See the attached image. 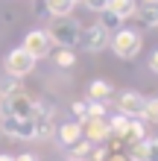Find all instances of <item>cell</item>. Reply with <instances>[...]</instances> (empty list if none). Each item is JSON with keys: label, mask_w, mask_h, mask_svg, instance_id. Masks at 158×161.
Segmentation results:
<instances>
[{"label": "cell", "mask_w": 158, "mask_h": 161, "mask_svg": "<svg viewBox=\"0 0 158 161\" xmlns=\"http://www.w3.org/2000/svg\"><path fill=\"white\" fill-rule=\"evenodd\" d=\"M108 47L114 50L117 59H135V56L141 53V47H144V38H141L138 30H126V26H120L117 32H111Z\"/></svg>", "instance_id": "1"}, {"label": "cell", "mask_w": 158, "mask_h": 161, "mask_svg": "<svg viewBox=\"0 0 158 161\" xmlns=\"http://www.w3.org/2000/svg\"><path fill=\"white\" fill-rule=\"evenodd\" d=\"M79 32H82V24L76 21V18H56V21L50 24V41L59 44V47H68V50H73L79 41Z\"/></svg>", "instance_id": "2"}, {"label": "cell", "mask_w": 158, "mask_h": 161, "mask_svg": "<svg viewBox=\"0 0 158 161\" xmlns=\"http://www.w3.org/2000/svg\"><path fill=\"white\" fill-rule=\"evenodd\" d=\"M3 70H6V76H12V79H24V76H30V73L35 70V59L24 50V47H15V50L6 53Z\"/></svg>", "instance_id": "3"}, {"label": "cell", "mask_w": 158, "mask_h": 161, "mask_svg": "<svg viewBox=\"0 0 158 161\" xmlns=\"http://www.w3.org/2000/svg\"><path fill=\"white\" fill-rule=\"evenodd\" d=\"M108 38H111V35H108L100 24H91V26H82L76 44H79L85 53H103L106 47H108Z\"/></svg>", "instance_id": "4"}, {"label": "cell", "mask_w": 158, "mask_h": 161, "mask_svg": "<svg viewBox=\"0 0 158 161\" xmlns=\"http://www.w3.org/2000/svg\"><path fill=\"white\" fill-rule=\"evenodd\" d=\"M0 129L15 141H35V120L32 117H0Z\"/></svg>", "instance_id": "5"}, {"label": "cell", "mask_w": 158, "mask_h": 161, "mask_svg": "<svg viewBox=\"0 0 158 161\" xmlns=\"http://www.w3.org/2000/svg\"><path fill=\"white\" fill-rule=\"evenodd\" d=\"M144 108H146V97H141L138 91H123L117 97V114L129 120H144Z\"/></svg>", "instance_id": "6"}, {"label": "cell", "mask_w": 158, "mask_h": 161, "mask_svg": "<svg viewBox=\"0 0 158 161\" xmlns=\"http://www.w3.org/2000/svg\"><path fill=\"white\" fill-rule=\"evenodd\" d=\"M0 117H32V97L18 91L15 97H6L0 103Z\"/></svg>", "instance_id": "7"}, {"label": "cell", "mask_w": 158, "mask_h": 161, "mask_svg": "<svg viewBox=\"0 0 158 161\" xmlns=\"http://www.w3.org/2000/svg\"><path fill=\"white\" fill-rule=\"evenodd\" d=\"M24 50L32 56V59H44V56H50V47H53V41H50V35H47V30H30L24 35Z\"/></svg>", "instance_id": "8"}, {"label": "cell", "mask_w": 158, "mask_h": 161, "mask_svg": "<svg viewBox=\"0 0 158 161\" xmlns=\"http://www.w3.org/2000/svg\"><path fill=\"white\" fill-rule=\"evenodd\" d=\"M79 126H82L85 141H91V144H106V141L111 138V135H108V123H106V117H88V120H82Z\"/></svg>", "instance_id": "9"}, {"label": "cell", "mask_w": 158, "mask_h": 161, "mask_svg": "<svg viewBox=\"0 0 158 161\" xmlns=\"http://www.w3.org/2000/svg\"><path fill=\"white\" fill-rule=\"evenodd\" d=\"M132 18H135L141 26H146V30H158V3L144 0V3L135 9V15H132Z\"/></svg>", "instance_id": "10"}, {"label": "cell", "mask_w": 158, "mask_h": 161, "mask_svg": "<svg viewBox=\"0 0 158 161\" xmlns=\"http://www.w3.org/2000/svg\"><path fill=\"white\" fill-rule=\"evenodd\" d=\"M79 141H82V126H79L76 120L62 123V126H59V144H62V147L70 149V147H76Z\"/></svg>", "instance_id": "11"}, {"label": "cell", "mask_w": 158, "mask_h": 161, "mask_svg": "<svg viewBox=\"0 0 158 161\" xmlns=\"http://www.w3.org/2000/svg\"><path fill=\"white\" fill-rule=\"evenodd\" d=\"M123 141H126L129 147L144 144V141H146V120H129V129H126Z\"/></svg>", "instance_id": "12"}, {"label": "cell", "mask_w": 158, "mask_h": 161, "mask_svg": "<svg viewBox=\"0 0 158 161\" xmlns=\"http://www.w3.org/2000/svg\"><path fill=\"white\" fill-rule=\"evenodd\" d=\"M106 9H108L111 15H117L120 21H129V18L135 15L138 3H135V0H108V6H106Z\"/></svg>", "instance_id": "13"}, {"label": "cell", "mask_w": 158, "mask_h": 161, "mask_svg": "<svg viewBox=\"0 0 158 161\" xmlns=\"http://www.w3.org/2000/svg\"><path fill=\"white\" fill-rule=\"evenodd\" d=\"M111 91H114V85H111L108 79H91V85H88V97L91 100H108L111 97Z\"/></svg>", "instance_id": "14"}, {"label": "cell", "mask_w": 158, "mask_h": 161, "mask_svg": "<svg viewBox=\"0 0 158 161\" xmlns=\"http://www.w3.org/2000/svg\"><path fill=\"white\" fill-rule=\"evenodd\" d=\"M44 3H47L50 18H70V12L76 9L73 0H44Z\"/></svg>", "instance_id": "15"}, {"label": "cell", "mask_w": 158, "mask_h": 161, "mask_svg": "<svg viewBox=\"0 0 158 161\" xmlns=\"http://www.w3.org/2000/svg\"><path fill=\"white\" fill-rule=\"evenodd\" d=\"M53 64H56V68H62V70H70L73 64H76V53L68 50V47H59V50L53 53Z\"/></svg>", "instance_id": "16"}, {"label": "cell", "mask_w": 158, "mask_h": 161, "mask_svg": "<svg viewBox=\"0 0 158 161\" xmlns=\"http://www.w3.org/2000/svg\"><path fill=\"white\" fill-rule=\"evenodd\" d=\"M97 24H100V26H103V30H106L108 35H111V32H117V30H120V26H123V21H120V18H117V15H111V12H108V9H103V12H100V21H97Z\"/></svg>", "instance_id": "17"}, {"label": "cell", "mask_w": 158, "mask_h": 161, "mask_svg": "<svg viewBox=\"0 0 158 161\" xmlns=\"http://www.w3.org/2000/svg\"><path fill=\"white\" fill-rule=\"evenodd\" d=\"M106 123H108V135H117V138H123L126 129H129V117H123V114H114Z\"/></svg>", "instance_id": "18"}, {"label": "cell", "mask_w": 158, "mask_h": 161, "mask_svg": "<svg viewBox=\"0 0 158 161\" xmlns=\"http://www.w3.org/2000/svg\"><path fill=\"white\" fill-rule=\"evenodd\" d=\"M35 120V138H50L53 135V117H32Z\"/></svg>", "instance_id": "19"}, {"label": "cell", "mask_w": 158, "mask_h": 161, "mask_svg": "<svg viewBox=\"0 0 158 161\" xmlns=\"http://www.w3.org/2000/svg\"><path fill=\"white\" fill-rule=\"evenodd\" d=\"M18 91H21V82H18V79H12V76H3V79H0V97H15V94Z\"/></svg>", "instance_id": "20"}, {"label": "cell", "mask_w": 158, "mask_h": 161, "mask_svg": "<svg viewBox=\"0 0 158 161\" xmlns=\"http://www.w3.org/2000/svg\"><path fill=\"white\" fill-rule=\"evenodd\" d=\"M144 120H146V123H155V126H158V94L146 100V108H144Z\"/></svg>", "instance_id": "21"}, {"label": "cell", "mask_w": 158, "mask_h": 161, "mask_svg": "<svg viewBox=\"0 0 158 161\" xmlns=\"http://www.w3.org/2000/svg\"><path fill=\"white\" fill-rule=\"evenodd\" d=\"M91 147H94L91 141H79L76 147H70V158H73V161H82V158H88V155H91Z\"/></svg>", "instance_id": "22"}, {"label": "cell", "mask_w": 158, "mask_h": 161, "mask_svg": "<svg viewBox=\"0 0 158 161\" xmlns=\"http://www.w3.org/2000/svg\"><path fill=\"white\" fill-rule=\"evenodd\" d=\"M144 161H158V138L144 141Z\"/></svg>", "instance_id": "23"}, {"label": "cell", "mask_w": 158, "mask_h": 161, "mask_svg": "<svg viewBox=\"0 0 158 161\" xmlns=\"http://www.w3.org/2000/svg\"><path fill=\"white\" fill-rule=\"evenodd\" d=\"M70 111H73V117H76V123L88 120V103L85 100H73L70 103Z\"/></svg>", "instance_id": "24"}, {"label": "cell", "mask_w": 158, "mask_h": 161, "mask_svg": "<svg viewBox=\"0 0 158 161\" xmlns=\"http://www.w3.org/2000/svg\"><path fill=\"white\" fill-rule=\"evenodd\" d=\"M106 108H108V103L91 100V103H88V117H106Z\"/></svg>", "instance_id": "25"}, {"label": "cell", "mask_w": 158, "mask_h": 161, "mask_svg": "<svg viewBox=\"0 0 158 161\" xmlns=\"http://www.w3.org/2000/svg\"><path fill=\"white\" fill-rule=\"evenodd\" d=\"M108 155H111V149L108 147H103V144H94V147H91V161H108Z\"/></svg>", "instance_id": "26"}, {"label": "cell", "mask_w": 158, "mask_h": 161, "mask_svg": "<svg viewBox=\"0 0 158 161\" xmlns=\"http://www.w3.org/2000/svg\"><path fill=\"white\" fill-rule=\"evenodd\" d=\"M82 3H85V6H88L94 15H100V12H103V9L108 6V0H82Z\"/></svg>", "instance_id": "27"}, {"label": "cell", "mask_w": 158, "mask_h": 161, "mask_svg": "<svg viewBox=\"0 0 158 161\" xmlns=\"http://www.w3.org/2000/svg\"><path fill=\"white\" fill-rule=\"evenodd\" d=\"M35 15H38V18H50L47 3H44V0H35Z\"/></svg>", "instance_id": "28"}, {"label": "cell", "mask_w": 158, "mask_h": 161, "mask_svg": "<svg viewBox=\"0 0 158 161\" xmlns=\"http://www.w3.org/2000/svg\"><path fill=\"white\" fill-rule=\"evenodd\" d=\"M146 64H150V70H152V73H158V47L150 53V62H146Z\"/></svg>", "instance_id": "29"}, {"label": "cell", "mask_w": 158, "mask_h": 161, "mask_svg": "<svg viewBox=\"0 0 158 161\" xmlns=\"http://www.w3.org/2000/svg\"><path fill=\"white\" fill-rule=\"evenodd\" d=\"M15 161H38V158L30 155V153H24V155H15Z\"/></svg>", "instance_id": "30"}, {"label": "cell", "mask_w": 158, "mask_h": 161, "mask_svg": "<svg viewBox=\"0 0 158 161\" xmlns=\"http://www.w3.org/2000/svg\"><path fill=\"white\" fill-rule=\"evenodd\" d=\"M0 161H15V155H0Z\"/></svg>", "instance_id": "31"}, {"label": "cell", "mask_w": 158, "mask_h": 161, "mask_svg": "<svg viewBox=\"0 0 158 161\" xmlns=\"http://www.w3.org/2000/svg\"><path fill=\"white\" fill-rule=\"evenodd\" d=\"M73 3H82V0H73Z\"/></svg>", "instance_id": "32"}, {"label": "cell", "mask_w": 158, "mask_h": 161, "mask_svg": "<svg viewBox=\"0 0 158 161\" xmlns=\"http://www.w3.org/2000/svg\"><path fill=\"white\" fill-rule=\"evenodd\" d=\"M150 3H158V0H150Z\"/></svg>", "instance_id": "33"}]
</instances>
